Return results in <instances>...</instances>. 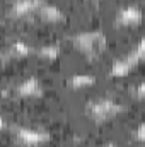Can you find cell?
Masks as SVG:
<instances>
[{"mask_svg": "<svg viewBox=\"0 0 145 147\" xmlns=\"http://www.w3.org/2000/svg\"><path fill=\"white\" fill-rule=\"evenodd\" d=\"M72 45L85 57L96 58L106 51L108 38L103 31H80L72 38Z\"/></svg>", "mask_w": 145, "mask_h": 147, "instance_id": "cell-1", "label": "cell"}, {"mask_svg": "<svg viewBox=\"0 0 145 147\" xmlns=\"http://www.w3.org/2000/svg\"><path fill=\"white\" fill-rule=\"evenodd\" d=\"M123 111H125V105L113 98H96L85 105V115L96 123L109 121L119 116Z\"/></svg>", "mask_w": 145, "mask_h": 147, "instance_id": "cell-2", "label": "cell"}, {"mask_svg": "<svg viewBox=\"0 0 145 147\" xmlns=\"http://www.w3.org/2000/svg\"><path fill=\"white\" fill-rule=\"evenodd\" d=\"M15 140L24 147H41L51 140V134L39 127H15Z\"/></svg>", "mask_w": 145, "mask_h": 147, "instance_id": "cell-3", "label": "cell"}, {"mask_svg": "<svg viewBox=\"0 0 145 147\" xmlns=\"http://www.w3.org/2000/svg\"><path fill=\"white\" fill-rule=\"evenodd\" d=\"M44 3V0H14L9 9V16L12 19H31L38 16L39 7Z\"/></svg>", "mask_w": 145, "mask_h": 147, "instance_id": "cell-4", "label": "cell"}, {"mask_svg": "<svg viewBox=\"0 0 145 147\" xmlns=\"http://www.w3.org/2000/svg\"><path fill=\"white\" fill-rule=\"evenodd\" d=\"M15 94L22 99H39L44 94V86L38 77L31 75L15 86Z\"/></svg>", "mask_w": 145, "mask_h": 147, "instance_id": "cell-5", "label": "cell"}, {"mask_svg": "<svg viewBox=\"0 0 145 147\" xmlns=\"http://www.w3.org/2000/svg\"><path fill=\"white\" fill-rule=\"evenodd\" d=\"M142 19H144V12L135 3H128L121 7L116 14V24L121 28H135L142 24Z\"/></svg>", "mask_w": 145, "mask_h": 147, "instance_id": "cell-6", "label": "cell"}, {"mask_svg": "<svg viewBox=\"0 0 145 147\" xmlns=\"http://www.w3.org/2000/svg\"><path fill=\"white\" fill-rule=\"evenodd\" d=\"M38 16H39L41 21L50 22V24H58V22H63V21H65V14H63V10H62L58 5L50 3V2H44V3L39 7Z\"/></svg>", "mask_w": 145, "mask_h": 147, "instance_id": "cell-7", "label": "cell"}, {"mask_svg": "<svg viewBox=\"0 0 145 147\" xmlns=\"http://www.w3.org/2000/svg\"><path fill=\"white\" fill-rule=\"evenodd\" d=\"M135 67H137V65L132 62V58H130L128 55H125V57H121V58L113 60V63H111V67H109V75H111V77H126Z\"/></svg>", "mask_w": 145, "mask_h": 147, "instance_id": "cell-8", "label": "cell"}, {"mask_svg": "<svg viewBox=\"0 0 145 147\" xmlns=\"http://www.w3.org/2000/svg\"><path fill=\"white\" fill-rule=\"evenodd\" d=\"M34 51L36 50L28 41H22V39H15V41L9 43V46H7V55L12 58H28Z\"/></svg>", "mask_w": 145, "mask_h": 147, "instance_id": "cell-9", "label": "cell"}, {"mask_svg": "<svg viewBox=\"0 0 145 147\" xmlns=\"http://www.w3.org/2000/svg\"><path fill=\"white\" fill-rule=\"evenodd\" d=\"M67 84H68L72 89H87V87H91V86L96 84V75L85 74V72L72 74V75L68 77Z\"/></svg>", "mask_w": 145, "mask_h": 147, "instance_id": "cell-10", "label": "cell"}, {"mask_svg": "<svg viewBox=\"0 0 145 147\" xmlns=\"http://www.w3.org/2000/svg\"><path fill=\"white\" fill-rule=\"evenodd\" d=\"M34 53H36L39 58L46 60V62H55L62 55V48L58 45H55V43H48V45H41Z\"/></svg>", "mask_w": 145, "mask_h": 147, "instance_id": "cell-11", "label": "cell"}, {"mask_svg": "<svg viewBox=\"0 0 145 147\" xmlns=\"http://www.w3.org/2000/svg\"><path fill=\"white\" fill-rule=\"evenodd\" d=\"M128 57L132 58V62L135 63V65H138L142 60H144L145 57V39L142 38V39H138V43L135 45V48L128 53Z\"/></svg>", "mask_w": 145, "mask_h": 147, "instance_id": "cell-12", "label": "cell"}, {"mask_svg": "<svg viewBox=\"0 0 145 147\" xmlns=\"http://www.w3.org/2000/svg\"><path fill=\"white\" fill-rule=\"evenodd\" d=\"M133 137H135V140L138 142V144H144L145 142V123H138L137 125V128H135V132H133Z\"/></svg>", "mask_w": 145, "mask_h": 147, "instance_id": "cell-13", "label": "cell"}, {"mask_svg": "<svg viewBox=\"0 0 145 147\" xmlns=\"http://www.w3.org/2000/svg\"><path fill=\"white\" fill-rule=\"evenodd\" d=\"M133 94H135V98H137L138 101H142V99H144V98H145V82H138V84L135 86Z\"/></svg>", "mask_w": 145, "mask_h": 147, "instance_id": "cell-14", "label": "cell"}, {"mask_svg": "<svg viewBox=\"0 0 145 147\" xmlns=\"http://www.w3.org/2000/svg\"><path fill=\"white\" fill-rule=\"evenodd\" d=\"M5 128H7V120H5V118H3V116L0 115V134H2V132H3Z\"/></svg>", "mask_w": 145, "mask_h": 147, "instance_id": "cell-15", "label": "cell"}, {"mask_svg": "<svg viewBox=\"0 0 145 147\" xmlns=\"http://www.w3.org/2000/svg\"><path fill=\"white\" fill-rule=\"evenodd\" d=\"M103 147H118V146H116L114 142H106V144H104Z\"/></svg>", "mask_w": 145, "mask_h": 147, "instance_id": "cell-16", "label": "cell"}]
</instances>
